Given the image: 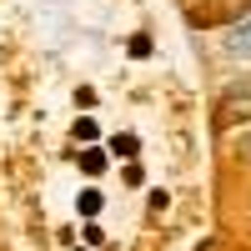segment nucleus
Wrapping results in <instances>:
<instances>
[{"mask_svg":"<svg viewBox=\"0 0 251 251\" xmlns=\"http://www.w3.org/2000/svg\"><path fill=\"white\" fill-rule=\"evenodd\" d=\"M216 46H221L226 60H241V66H251V10L236 15L231 25H221V30H216Z\"/></svg>","mask_w":251,"mask_h":251,"instance_id":"obj_2","label":"nucleus"},{"mask_svg":"<svg viewBox=\"0 0 251 251\" xmlns=\"http://www.w3.org/2000/svg\"><path fill=\"white\" fill-rule=\"evenodd\" d=\"M221 161L231 166V171H246V176H251V126L221 136Z\"/></svg>","mask_w":251,"mask_h":251,"instance_id":"obj_3","label":"nucleus"},{"mask_svg":"<svg viewBox=\"0 0 251 251\" xmlns=\"http://www.w3.org/2000/svg\"><path fill=\"white\" fill-rule=\"evenodd\" d=\"M211 126H216V136L251 126V75H231V80L216 91V100H211Z\"/></svg>","mask_w":251,"mask_h":251,"instance_id":"obj_1","label":"nucleus"}]
</instances>
